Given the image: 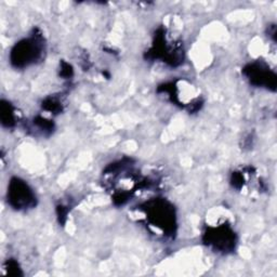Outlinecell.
<instances>
[{"label":"cell","mask_w":277,"mask_h":277,"mask_svg":"<svg viewBox=\"0 0 277 277\" xmlns=\"http://www.w3.org/2000/svg\"><path fill=\"white\" fill-rule=\"evenodd\" d=\"M151 225L164 232L165 235L174 236L177 232V216L174 207L164 198H154L140 206Z\"/></svg>","instance_id":"obj_1"},{"label":"cell","mask_w":277,"mask_h":277,"mask_svg":"<svg viewBox=\"0 0 277 277\" xmlns=\"http://www.w3.org/2000/svg\"><path fill=\"white\" fill-rule=\"evenodd\" d=\"M44 52V38L39 29L28 38L20 40L10 52V62L15 68H24L39 60Z\"/></svg>","instance_id":"obj_2"},{"label":"cell","mask_w":277,"mask_h":277,"mask_svg":"<svg viewBox=\"0 0 277 277\" xmlns=\"http://www.w3.org/2000/svg\"><path fill=\"white\" fill-rule=\"evenodd\" d=\"M202 242L216 251L228 253L235 250L237 237L231 225L221 224L208 226L202 235Z\"/></svg>","instance_id":"obj_3"},{"label":"cell","mask_w":277,"mask_h":277,"mask_svg":"<svg viewBox=\"0 0 277 277\" xmlns=\"http://www.w3.org/2000/svg\"><path fill=\"white\" fill-rule=\"evenodd\" d=\"M7 198L9 205L15 210H28L37 205L36 195L24 180L13 177L8 185Z\"/></svg>","instance_id":"obj_4"},{"label":"cell","mask_w":277,"mask_h":277,"mask_svg":"<svg viewBox=\"0 0 277 277\" xmlns=\"http://www.w3.org/2000/svg\"><path fill=\"white\" fill-rule=\"evenodd\" d=\"M147 58L156 60L162 58L164 62L171 66H178L183 62V51L180 48H171L166 42V30L158 28L155 34V40L152 49L147 52Z\"/></svg>","instance_id":"obj_5"},{"label":"cell","mask_w":277,"mask_h":277,"mask_svg":"<svg viewBox=\"0 0 277 277\" xmlns=\"http://www.w3.org/2000/svg\"><path fill=\"white\" fill-rule=\"evenodd\" d=\"M243 74L253 86L265 88L271 90V91H276L277 76L275 72L271 71L265 63H249L243 68Z\"/></svg>","instance_id":"obj_6"},{"label":"cell","mask_w":277,"mask_h":277,"mask_svg":"<svg viewBox=\"0 0 277 277\" xmlns=\"http://www.w3.org/2000/svg\"><path fill=\"white\" fill-rule=\"evenodd\" d=\"M0 118H1V124L4 127L11 128L15 125L14 108L6 100H2L1 104H0Z\"/></svg>","instance_id":"obj_7"},{"label":"cell","mask_w":277,"mask_h":277,"mask_svg":"<svg viewBox=\"0 0 277 277\" xmlns=\"http://www.w3.org/2000/svg\"><path fill=\"white\" fill-rule=\"evenodd\" d=\"M42 109L47 111H50L51 114H60L63 108L60 101L55 98H46L42 101Z\"/></svg>","instance_id":"obj_8"},{"label":"cell","mask_w":277,"mask_h":277,"mask_svg":"<svg viewBox=\"0 0 277 277\" xmlns=\"http://www.w3.org/2000/svg\"><path fill=\"white\" fill-rule=\"evenodd\" d=\"M34 125H36L40 130L45 131V132L51 133L53 130H55V122H53L52 120L45 118V117H41V116L35 117Z\"/></svg>","instance_id":"obj_9"},{"label":"cell","mask_w":277,"mask_h":277,"mask_svg":"<svg viewBox=\"0 0 277 277\" xmlns=\"http://www.w3.org/2000/svg\"><path fill=\"white\" fill-rule=\"evenodd\" d=\"M6 271L7 274L12 275V276H22L23 273L20 269V265L17 261L13 259H10L6 262Z\"/></svg>","instance_id":"obj_10"},{"label":"cell","mask_w":277,"mask_h":277,"mask_svg":"<svg viewBox=\"0 0 277 277\" xmlns=\"http://www.w3.org/2000/svg\"><path fill=\"white\" fill-rule=\"evenodd\" d=\"M74 74V69L73 66L71 64L65 62V61H62L61 62V71H60V76L63 77L64 79H68L73 76Z\"/></svg>","instance_id":"obj_11"},{"label":"cell","mask_w":277,"mask_h":277,"mask_svg":"<svg viewBox=\"0 0 277 277\" xmlns=\"http://www.w3.org/2000/svg\"><path fill=\"white\" fill-rule=\"evenodd\" d=\"M56 215H57V219L58 222H60L61 225H64L66 223L67 220V215H68V209L67 207L60 205L56 207Z\"/></svg>","instance_id":"obj_12"},{"label":"cell","mask_w":277,"mask_h":277,"mask_svg":"<svg viewBox=\"0 0 277 277\" xmlns=\"http://www.w3.org/2000/svg\"><path fill=\"white\" fill-rule=\"evenodd\" d=\"M245 182V179H244V175L241 172H233L232 173V177H231V183L235 189H241L242 186L244 185Z\"/></svg>","instance_id":"obj_13"},{"label":"cell","mask_w":277,"mask_h":277,"mask_svg":"<svg viewBox=\"0 0 277 277\" xmlns=\"http://www.w3.org/2000/svg\"><path fill=\"white\" fill-rule=\"evenodd\" d=\"M269 36L273 38V40H276V26L275 25H271L269 26Z\"/></svg>","instance_id":"obj_14"}]
</instances>
